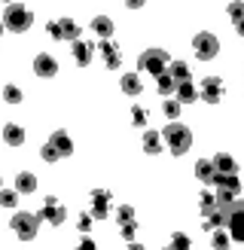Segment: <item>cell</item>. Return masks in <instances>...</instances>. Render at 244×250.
<instances>
[{"label":"cell","instance_id":"6da1fadb","mask_svg":"<svg viewBox=\"0 0 244 250\" xmlns=\"http://www.w3.org/2000/svg\"><path fill=\"white\" fill-rule=\"evenodd\" d=\"M220 208L226 210V232H229V238L244 244V198L238 195L235 202L220 205Z\"/></svg>","mask_w":244,"mask_h":250},{"label":"cell","instance_id":"7a4b0ae2","mask_svg":"<svg viewBox=\"0 0 244 250\" xmlns=\"http://www.w3.org/2000/svg\"><path fill=\"white\" fill-rule=\"evenodd\" d=\"M162 141L171 146L174 156H183L192 146V131L186 128V125H180V122H168V128L162 131Z\"/></svg>","mask_w":244,"mask_h":250},{"label":"cell","instance_id":"3957f363","mask_svg":"<svg viewBox=\"0 0 244 250\" xmlns=\"http://www.w3.org/2000/svg\"><path fill=\"white\" fill-rule=\"evenodd\" d=\"M217 205H229V202H235V198L241 195V180H238V174H217Z\"/></svg>","mask_w":244,"mask_h":250},{"label":"cell","instance_id":"277c9868","mask_svg":"<svg viewBox=\"0 0 244 250\" xmlns=\"http://www.w3.org/2000/svg\"><path fill=\"white\" fill-rule=\"evenodd\" d=\"M3 24L16 34H24L34 24V16H31V9H24L21 3H9L6 12H3Z\"/></svg>","mask_w":244,"mask_h":250},{"label":"cell","instance_id":"5b68a950","mask_svg":"<svg viewBox=\"0 0 244 250\" xmlns=\"http://www.w3.org/2000/svg\"><path fill=\"white\" fill-rule=\"evenodd\" d=\"M168 67V52L165 49H146V52H141L138 58V70L141 73H153V77H159Z\"/></svg>","mask_w":244,"mask_h":250},{"label":"cell","instance_id":"8992f818","mask_svg":"<svg viewBox=\"0 0 244 250\" xmlns=\"http://www.w3.org/2000/svg\"><path fill=\"white\" fill-rule=\"evenodd\" d=\"M9 226H12V232H16L21 241H34L37 229H40V217L37 214H16L9 220Z\"/></svg>","mask_w":244,"mask_h":250},{"label":"cell","instance_id":"52a82bcc","mask_svg":"<svg viewBox=\"0 0 244 250\" xmlns=\"http://www.w3.org/2000/svg\"><path fill=\"white\" fill-rule=\"evenodd\" d=\"M192 52H195V58H202V61H214L217 52H220V40L214 34L202 31V34H195V40H192Z\"/></svg>","mask_w":244,"mask_h":250},{"label":"cell","instance_id":"ba28073f","mask_svg":"<svg viewBox=\"0 0 244 250\" xmlns=\"http://www.w3.org/2000/svg\"><path fill=\"white\" fill-rule=\"evenodd\" d=\"M223 83H220V77H204L202 80V89H199V95L204 98L207 104H220V98H223Z\"/></svg>","mask_w":244,"mask_h":250},{"label":"cell","instance_id":"9c48e42d","mask_svg":"<svg viewBox=\"0 0 244 250\" xmlns=\"http://www.w3.org/2000/svg\"><path fill=\"white\" fill-rule=\"evenodd\" d=\"M37 217H40V220H49L52 226H61V223L67 220V210L61 208V205L55 202V198H46V205H43V210H40Z\"/></svg>","mask_w":244,"mask_h":250},{"label":"cell","instance_id":"30bf717a","mask_svg":"<svg viewBox=\"0 0 244 250\" xmlns=\"http://www.w3.org/2000/svg\"><path fill=\"white\" fill-rule=\"evenodd\" d=\"M98 52L104 55V64H107L110 70H119V67H122V58H119V46H116L113 40H110V37H107V40H104L101 46H98Z\"/></svg>","mask_w":244,"mask_h":250},{"label":"cell","instance_id":"8fae6325","mask_svg":"<svg viewBox=\"0 0 244 250\" xmlns=\"http://www.w3.org/2000/svg\"><path fill=\"white\" fill-rule=\"evenodd\" d=\"M34 73H37V77H46V80L55 77V73H58V61L49 55V52L37 55V58H34Z\"/></svg>","mask_w":244,"mask_h":250},{"label":"cell","instance_id":"7c38bea8","mask_svg":"<svg viewBox=\"0 0 244 250\" xmlns=\"http://www.w3.org/2000/svg\"><path fill=\"white\" fill-rule=\"evenodd\" d=\"M73 61H77L80 67H85V64H92V58H95V46L92 43H85V40H73Z\"/></svg>","mask_w":244,"mask_h":250},{"label":"cell","instance_id":"4fadbf2b","mask_svg":"<svg viewBox=\"0 0 244 250\" xmlns=\"http://www.w3.org/2000/svg\"><path fill=\"white\" fill-rule=\"evenodd\" d=\"M107 210H110V192H107V189H95V192H92V217L104 220Z\"/></svg>","mask_w":244,"mask_h":250},{"label":"cell","instance_id":"5bb4252c","mask_svg":"<svg viewBox=\"0 0 244 250\" xmlns=\"http://www.w3.org/2000/svg\"><path fill=\"white\" fill-rule=\"evenodd\" d=\"M55 146V153L61 156V159H67V156H73V141H70V134L67 131H55L52 134V141H49Z\"/></svg>","mask_w":244,"mask_h":250},{"label":"cell","instance_id":"9a60e30c","mask_svg":"<svg viewBox=\"0 0 244 250\" xmlns=\"http://www.w3.org/2000/svg\"><path fill=\"white\" fill-rule=\"evenodd\" d=\"M174 98H177L180 104H192L195 98H202V95H199V89H195V83H192V80H183V83H177Z\"/></svg>","mask_w":244,"mask_h":250},{"label":"cell","instance_id":"2e32d148","mask_svg":"<svg viewBox=\"0 0 244 250\" xmlns=\"http://www.w3.org/2000/svg\"><path fill=\"white\" fill-rule=\"evenodd\" d=\"M156 89H159V95H162V98H171V95L177 92V80L168 73V67H165V70L156 77Z\"/></svg>","mask_w":244,"mask_h":250},{"label":"cell","instance_id":"e0dca14e","mask_svg":"<svg viewBox=\"0 0 244 250\" xmlns=\"http://www.w3.org/2000/svg\"><path fill=\"white\" fill-rule=\"evenodd\" d=\"M119 85H122V92H125V95H131V98H138V95L143 92V83H141V77H138V73H122Z\"/></svg>","mask_w":244,"mask_h":250},{"label":"cell","instance_id":"ac0fdd59","mask_svg":"<svg viewBox=\"0 0 244 250\" xmlns=\"http://www.w3.org/2000/svg\"><path fill=\"white\" fill-rule=\"evenodd\" d=\"M195 177H199L202 183H217V168H214V162H207V159H202L199 165H195Z\"/></svg>","mask_w":244,"mask_h":250},{"label":"cell","instance_id":"d6986e66","mask_svg":"<svg viewBox=\"0 0 244 250\" xmlns=\"http://www.w3.org/2000/svg\"><path fill=\"white\" fill-rule=\"evenodd\" d=\"M34 189H37V177H34L31 171H21L19 177H16V192H19V195H21V192H24V195H31Z\"/></svg>","mask_w":244,"mask_h":250},{"label":"cell","instance_id":"ffe728a7","mask_svg":"<svg viewBox=\"0 0 244 250\" xmlns=\"http://www.w3.org/2000/svg\"><path fill=\"white\" fill-rule=\"evenodd\" d=\"M3 141L9 144V146H21L24 144V128H21V125H6V128H3Z\"/></svg>","mask_w":244,"mask_h":250},{"label":"cell","instance_id":"44dd1931","mask_svg":"<svg viewBox=\"0 0 244 250\" xmlns=\"http://www.w3.org/2000/svg\"><path fill=\"white\" fill-rule=\"evenodd\" d=\"M211 162H214V168H217V174H235V171H238V165H235V159H232V156H226V153H220V156H214Z\"/></svg>","mask_w":244,"mask_h":250},{"label":"cell","instance_id":"7402d4cb","mask_svg":"<svg viewBox=\"0 0 244 250\" xmlns=\"http://www.w3.org/2000/svg\"><path fill=\"white\" fill-rule=\"evenodd\" d=\"M58 28H61V40H80V24L73 21V19H61L58 21Z\"/></svg>","mask_w":244,"mask_h":250},{"label":"cell","instance_id":"603a6c76","mask_svg":"<svg viewBox=\"0 0 244 250\" xmlns=\"http://www.w3.org/2000/svg\"><path fill=\"white\" fill-rule=\"evenodd\" d=\"M92 31H95L98 37H104V40H107V37L113 34V21H110L107 16H95V19H92Z\"/></svg>","mask_w":244,"mask_h":250},{"label":"cell","instance_id":"cb8c5ba5","mask_svg":"<svg viewBox=\"0 0 244 250\" xmlns=\"http://www.w3.org/2000/svg\"><path fill=\"white\" fill-rule=\"evenodd\" d=\"M143 149H146L150 156L162 153V134H156V131H146V134H143Z\"/></svg>","mask_w":244,"mask_h":250},{"label":"cell","instance_id":"d4e9b609","mask_svg":"<svg viewBox=\"0 0 244 250\" xmlns=\"http://www.w3.org/2000/svg\"><path fill=\"white\" fill-rule=\"evenodd\" d=\"M168 73L174 77L177 83H183V80H189V64H183V61H174V64L168 67Z\"/></svg>","mask_w":244,"mask_h":250},{"label":"cell","instance_id":"484cf974","mask_svg":"<svg viewBox=\"0 0 244 250\" xmlns=\"http://www.w3.org/2000/svg\"><path fill=\"white\" fill-rule=\"evenodd\" d=\"M180 107H183V104L177 101V98H165V104H162V110H165L168 119H177V116H180Z\"/></svg>","mask_w":244,"mask_h":250},{"label":"cell","instance_id":"4316f807","mask_svg":"<svg viewBox=\"0 0 244 250\" xmlns=\"http://www.w3.org/2000/svg\"><path fill=\"white\" fill-rule=\"evenodd\" d=\"M199 208H202V214L207 217V214H211V210L217 208V195H214V192H202V198H199Z\"/></svg>","mask_w":244,"mask_h":250},{"label":"cell","instance_id":"83f0119b","mask_svg":"<svg viewBox=\"0 0 244 250\" xmlns=\"http://www.w3.org/2000/svg\"><path fill=\"white\" fill-rule=\"evenodd\" d=\"M0 205H3V208H16L19 205V192L16 189H0Z\"/></svg>","mask_w":244,"mask_h":250},{"label":"cell","instance_id":"f1b7e54d","mask_svg":"<svg viewBox=\"0 0 244 250\" xmlns=\"http://www.w3.org/2000/svg\"><path fill=\"white\" fill-rule=\"evenodd\" d=\"M3 98H6V104H21V89H19V85H6V89H3Z\"/></svg>","mask_w":244,"mask_h":250},{"label":"cell","instance_id":"f546056e","mask_svg":"<svg viewBox=\"0 0 244 250\" xmlns=\"http://www.w3.org/2000/svg\"><path fill=\"white\" fill-rule=\"evenodd\" d=\"M116 220H119V226H125V223H131V220H134V208L122 205V208L116 210Z\"/></svg>","mask_w":244,"mask_h":250},{"label":"cell","instance_id":"4dcf8cb0","mask_svg":"<svg viewBox=\"0 0 244 250\" xmlns=\"http://www.w3.org/2000/svg\"><path fill=\"white\" fill-rule=\"evenodd\" d=\"M229 241H232V238H229V232H223V229L217 232V229H214V247H217V250H226Z\"/></svg>","mask_w":244,"mask_h":250},{"label":"cell","instance_id":"1f68e13d","mask_svg":"<svg viewBox=\"0 0 244 250\" xmlns=\"http://www.w3.org/2000/svg\"><path fill=\"white\" fill-rule=\"evenodd\" d=\"M229 19L232 21L244 19V3H241V0H232V3H229Z\"/></svg>","mask_w":244,"mask_h":250},{"label":"cell","instance_id":"d6a6232c","mask_svg":"<svg viewBox=\"0 0 244 250\" xmlns=\"http://www.w3.org/2000/svg\"><path fill=\"white\" fill-rule=\"evenodd\" d=\"M131 122L138 125V128H143L146 125V110L143 107H131Z\"/></svg>","mask_w":244,"mask_h":250},{"label":"cell","instance_id":"836d02e7","mask_svg":"<svg viewBox=\"0 0 244 250\" xmlns=\"http://www.w3.org/2000/svg\"><path fill=\"white\" fill-rule=\"evenodd\" d=\"M40 156H43V162H49V165H52V162H58V159H61V156L55 153V146H52V144H46V146L40 149Z\"/></svg>","mask_w":244,"mask_h":250},{"label":"cell","instance_id":"e575fe53","mask_svg":"<svg viewBox=\"0 0 244 250\" xmlns=\"http://www.w3.org/2000/svg\"><path fill=\"white\" fill-rule=\"evenodd\" d=\"M171 247H174V250H189V238L183 232H177L174 238H171Z\"/></svg>","mask_w":244,"mask_h":250},{"label":"cell","instance_id":"d590c367","mask_svg":"<svg viewBox=\"0 0 244 250\" xmlns=\"http://www.w3.org/2000/svg\"><path fill=\"white\" fill-rule=\"evenodd\" d=\"M122 229V238H125V241H134V232H138V223H125V226H119Z\"/></svg>","mask_w":244,"mask_h":250},{"label":"cell","instance_id":"8d00e7d4","mask_svg":"<svg viewBox=\"0 0 244 250\" xmlns=\"http://www.w3.org/2000/svg\"><path fill=\"white\" fill-rule=\"evenodd\" d=\"M46 31H49V37H52V40H61V28H58V21H49V24H46Z\"/></svg>","mask_w":244,"mask_h":250},{"label":"cell","instance_id":"74e56055","mask_svg":"<svg viewBox=\"0 0 244 250\" xmlns=\"http://www.w3.org/2000/svg\"><path fill=\"white\" fill-rule=\"evenodd\" d=\"M89 229H92V217L82 214V217H80V232H89Z\"/></svg>","mask_w":244,"mask_h":250},{"label":"cell","instance_id":"f35d334b","mask_svg":"<svg viewBox=\"0 0 244 250\" xmlns=\"http://www.w3.org/2000/svg\"><path fill=\"white\" fill-rule=\"evenodd\" d=\"M122 3H125L128 9H141V6L146 3V0H122Z\"/></svg>","mask_w":244,"mask_h":250},{"label":"cell","instance_id":"ab89813d","mask_svg":"<svg viewBox=\"0 0 244 250\" xmlns=\"http://www.w3.org/2000/svg\"><path fill=\"white\" fill-rule=\"evenodd\" d=\"M235 31H238V37H244V19H238V21H235Z\"/></svg>","mask_w":244,"mask_h":250},{"label":"cell","instance_id":"60d3db41","mask_svg":"<svg viewBox=\"0 0 244 250\" xmlns=\"http://www.w3.org/2000/svg\"><path fill=\"white\" fill-rule=\"evenodd\" d=\"M3 28H6V24H3V19H0V34H3Z\"/></svg>","mask_w":244,"mask_h":250},{"label":"cell","instance_id":"b9f144b4","mask_svg":"<svg viewBox=\"0 0 244 250\" xmlns=\"http://www.w3.org/2000/svg\"><path fill=\"white\" fill-rule=\"evenodd\" d=\"M6 3H12V0H6Z\"/></svg>","mask_w":244,"mask_h":250}]
</instances>
